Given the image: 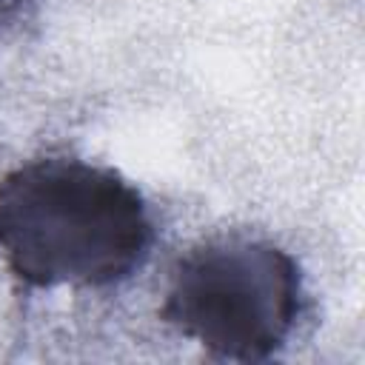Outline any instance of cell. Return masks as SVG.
<instances>
[{"mask_svg":"<svg viewBox=\"0 0 365 365\" xmlns=\"http://www.w3.org/2000/svg\"><path fill=\"white\" fill-rule=\"evenodd\" d=\"M151 245L145 197L108 165L40 157L0 177V257L29 288L117 285Z\"/></svg>","mask_w":365,"mask_h":365,"instance_id":"1","label":"cell"},{"mask_svg":"<svg viewBox=\"0 0 365 365\" xmlns=\"http://www.w3.org/2000/svg\"><path fill=\"white\" fill-rule=\"evenodd\" d=\"M302 299V271L285 248L217 237L177 259L160 317L214 356L262 362L294 336Z\"/></svg>","mask_w":365,"mask_h":365,"instance_id":"2","label":"cell"},{"mask_svg":"<svg viewBox=\"0 0 365 365\" xmlns=\"http://www.w3.org/2000/svg\"><path fill=\"white\" fill-rule=\"evenodd\" d=\"M31 0H0V26L9 23L11 17H17L23 11V6H29Z\"/></svg>","mask_w":365,"mask_h":365,"instance_id":"3","label":"cell"}]
</instances>
